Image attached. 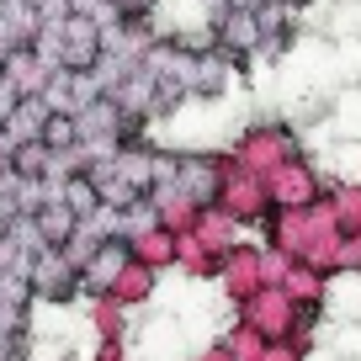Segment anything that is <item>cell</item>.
<instances>
[{
  "instance_id": "3957f363",
  "label": "cell",
  "mask_w": 361,
  "mask_h": 361,
  "mask_svg": "<svg viewBox=\"0 0 361 361\" xmlns=\"http://www.w3.org/2000/svg\"><path fill=\"white\" fill-rule=\"evenodd\" d=\"M123 255H128L123 245H106V250H96V255H90V282H106V276H112V271L123 266Z\"/></svg>"
},
{
  "instance_id": "277c9868",
  "label": "cell",
  "mask_w": 361,
  "mask_h": 361,
  "mask_svg": "<svg viewBox=\"0 0 361 361\" xmlns=\"http://www.w3.org/2000/svg\"><path fill=\"white\" fill-rule=\"evenodd\" d=\"M117 6H123V11H128V16H133V11H138V6H149V0H117Z\"/></svg>"
},
{
  "instance_id": "7a4b0ae2",
  "label": "cell",
  "mask_w": 361,
  "mask_h": 361,
  "mask_svg": "<svg viewBox=\"0 0 361 361\" xmlns=\"http://www.w3.org/2000/svg\"><path fill=\"white\" fill-rule=\"evenodd\" d=\"M96 202H102V192H96V180H90V176H75L64 186V207H69V213H90Z\"/></svg>"
},
{
  "instance_id": "6da1fadb",
  "label": "cell",
  "mask_w": 361,
  "mask_h": 361,
  "mask_svg": "<svg viewBox=\"0 0 361 361\" xmlns=\"http://www.w3.org/2000/svg\"><path fill=\"white\" fill-rule=\"evenodd\" d=\"M218 37H224V48H228V54H239V48H255L266 32H260V22H255L250 11H228V22L218 27Z\"/></svg>"
}]
</instances>
